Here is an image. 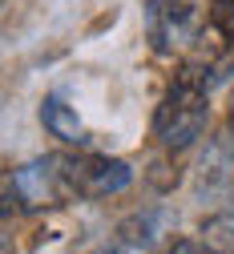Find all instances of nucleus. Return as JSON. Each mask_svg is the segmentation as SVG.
I'll list each match as a JSON object with an SVG mask.
<instances>
[{
	"mask_svg": "<svg viewBox=\"0 0 234 254\" xmlns=\"http://www.w3.org/2000/svg\"><path fill=\"white\" fill-rule=\"evenodd\" d=\"M206 121H210V89L194 69H182L178 81L165 89L161 105L154 109V137L178 153L206 133Z\"/></svg>",
	"mask_w": 234,
	"mask_h": 254,
	"instance_id": "obj_1",
	"label": "nucleus"
},
{
	"mask_svg": "<svg viewBox=\"0 0 234 254\" xmlns=\"http://www.w3.org/2000/svg\"><path fill=\"white\" fill-rule=\"evenodd\" d=\"M61 178H65V194L69 202L85 198V202H97V198H113L133 182V170L121 157H105V153H61Z\"/></svg>",
	"mask_w": 234,
	"mask_h": 254,
	"instance_id": "obj_2",
	"label": "nucleus"
},
{
	"mask_svg": "<svg viewBox=\"0 0 234 254\" xmlns=\"http://www.w3.org/2000/svg\"><path fill=\"white\" fill-rule=\"evenodd\" d=\"M198 33H202V16L194 12L190 0H146V37L154 53L161 57L190 53Z\"/></svg>",
	"mask_w": 234,
	"mask_h": 254,
	"instance_id": "obj_3",
	"label": "nucleus"
},
{
	"mask_svg": "<svg viewBox=\"0 0 234 254\" xmlns=\"http://www.w3.org/2000/svg\"><path fill=\"white\" fill-rule=\"evenodd\" d=\"M8 190H12V202L20 210H53L61 202H69L65 178H61V153L32 157L20 170H12L8 174Z\"/></svg>",
	"mask_w": 234,
	"mask_h": 254,
	"instance_id": "obj_4",
	"label": "nucleus"
},
{
	"mask_svg": "<svg viewBox=\"0 0 234 254\" xmlns=\"http://www.w3.org/2000/svg\"><path fill=\"white\" fill-rule=\"evenodd\" d=\"M165 222H170V214L165 210H142V214H133L129 222H121V230H117V246L133 250V254H146L157 234L165 230Z\"/></svg>",
	"mask_w": 234,
	"mask_h": 254,
	"instance_id": "obj_5",
	"label": "nucleus"
},
{
	"mask_svg": "<svg viewBox=\"0 0 234 254\" xmlns=\"http://www.w3.org/2000/svg\"><path fill=\"white\" fill-rule=\"evenodd\" d=\"M41 125H45L53 137H61L65 145H85V141H89L85 125H81V117H77V109L65 105L61 97H45V101H41Z\"/></svg>",
	"mask_w": 234,
	"mask_h": 254,
	"instance_id": "obj_6",
	"label": "nucleus"
},
{
	"mask_svg": "<svg viewBox=\"0 0 234 254\" xmlns=\"http://www.w3.org/2000/svg\"><path fill=\"white\" fill-rule=\"evenodd\" d=\"M198 238L210 254H234V210H218V214L202 218Z\"/></svg>",
	"mask_w": 234,
	"mask_h": 254,
	"instance_id": "obj_7",
	"label": "nucleus"
},
{
	"mask_svg": "<svg viewBox=\"0 0 234 254\" xmlns=\"http://www.w3.org/2000/svg\"><path fill=\"white\" fill-rule=\"evenodd\" d=\"M214 24H218V33L234 45V0H222V4H214V16H210Z\"/></svg>",
	"mask_w": 234,
	"mask_h": 254,
	"instance_id": "obj_8",
	"label": "nucleus"
},
{
	"mask_svg": "<svg viewBox=\"0 0 234 254\" xmlns=\"http://www.w3.org/2000/svg\"><path fill=\"white\" fill-rule=\"evenodd\" d=\"M165 254H210V250H206L202 242H174Z\"/></svg>",
	"mask_w": 234,
	"mask_h": 254,
	"instance_id": "obj_9",
	"label": "nucleus"
},
{
	"mask_svg": "<svg viewBox=\"0 0 234 254\" xmlns=\"http://www.w3.org/2000/svg\"><path fill=\"white\" fill-rule=\"evenodd\" d=\"M0 254H12V242H8L4 234H0Z\"/></svg>",
	"mask_w": 234,
	"mask_h": 254,
	"instance_id": "obj_10",
	"label": "nucleus"
},
{
	"mask_svg": "<svg viewBox=\"0 0 234 254\" xmlns=\"http://www.w3.org/2000/svg\"><path fill=\"white\" fill-rule=\"evenodd\" d=\"M230 141H234V105H230Z\"/></svg>",
	"mask_w": 234,
	"mask_h": 254,
	"instance_id": "obj_11",
	"label": "nucleus"
},
{
	"mask_svg": "<svg viewBox=\"0 0 234 254\" xmlns=\"http://www.w3.org/2000/svg\"><path fill=\"white\" fill-rule=\"evenodd\" d=\"M214 4H222V0H214Z\"/></svg>",
	"mask_w": 234,
	"mask_h": 254,
	"instance_id": "obj_12",
	"label": "nucleus"
}]
</instances>
